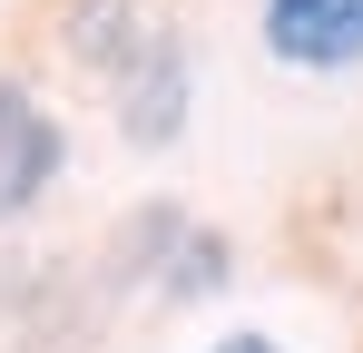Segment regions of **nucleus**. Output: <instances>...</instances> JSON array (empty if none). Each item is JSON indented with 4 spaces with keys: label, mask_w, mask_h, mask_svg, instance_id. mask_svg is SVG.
<instances>
[{
    "label": "nucleus",
    "mask_w": 363,
    "mask_h": 353,
    "mask_svg": "<svg viewBox=\"0 0 363 353\" xmlns=\"http://www.w3.org/2000/svg\"><path fill=\"white\" fill-rule=\"evenodd\" d=\"M69 157V138H60V118L40 108L20 79H0V216H20L50 176H60Z\"/></svg>",
    "instance_id": "1"
},
{
    "label": "nucleus",
    "mask_w": 363,
    "mask_h": 353,
    "mask_svg": "<svg viewBox=\"0 0 363 353\" xmlns=\"http://www.w3.org/2000/svg\"><path fill=\"white\" fill-rule=\"evenodd\" d=\"M60 40L79 69H108V79H128L138 59L167 40V20H157V0H69L60 10Z\"/></svg>",
    "instance_id": "2"
},
{
    "label": "nucleus",
    "mask_w": 363,
    "mask_h": 353,
    "mask_svg": "<svg viewBox=\"0 0 363 353\" xmlns=\"http://www.w3.org/2000/svg\"><path fill=\"white\" fill-rule=\"evenodd\" d=\"M265 50L295 69H354L363 59V0H265Z\"/></svg>",
    "instance_id": "3"
},
{
    "label": "nucleus",
    "mask_w": 363,
    "mask_h": 353,
    "mask_svg": "<svg viewBox=\"0 0 363 353\" xmlns=\"http://www.w3.org/2000/svg\"><path fill=\"white\" fill-rule=\"evenodd\" d=\"M118 128H128V147H167L186 128V40L177 30L118 79Z\"/></svg>",
    "instance_id": "4"
},
{
    "label": "nucleus",
    "mask_w": 363,
    "mask_h": 353,
    "mask_svg": "<svg viewBox=\"0 0 363 353\" xmlns=\"http://www.w3.org/2000/svg\"><path fill=\"white\" fill-rule=\"evenodd\" d=\"M177 235H186V206H167V196H157V206H138V216L108 235V245H118V255H108V285H147V275L177 255Z\"/></svg>",
    "instance_id": "5"
},
{
    "label": "nucleus",
    "mask_w": 363,
    "mask_h": 353,
    "mask_svg": "<svg viewBox=\"0 0 363 353\" xmlns=\"http://www.w3.org/2000/svg\"><path fill=\"white\" fill-rule=\"evenodd\" d=\"M216 285H226V235L186 226V235H177V255L157 265V294H167V304H196V294H216Z\"/></svg>",
    "instance_id": "6"
},
{
    "label": "nucleus",
    "mask_w": 363,
    "mask_h": 353,
    "mask_svg": "<svg viewBox=\"0 0 363 353\" xmlns=\"http://www.w3.org/2000/svg\"><path fill=\"white\" fill-rule=\"evenodd\" d=\"M216 353H275V344H265V334H226Z\"/></svg>",
    "instance_id": "7"
}]
</instances>
